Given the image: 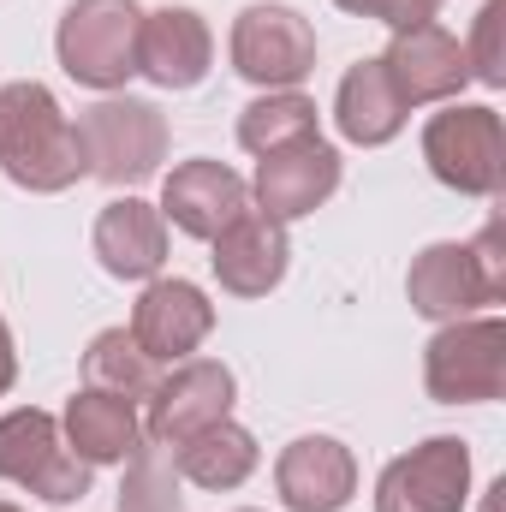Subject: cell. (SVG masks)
<instances>
[{
	"label": "cell",
	"mask_w": 506,
	"mask_h": 512,
	"mask_svg": "<svg viewBox=\"0 0 506 512\" xmlns=\"http://www.w3.org/2000/svg\"><path fill=\"white\" fill-rule=\"evenodd\" d=\"M0 173L36 197L72 191L90 167H84V143L78 126L66 120V108L54 102L48 84L18 78L0 84Z\"/></svg>",
	"instance_id": "obj_1"
},
{
	"label": "cell",
	"mask_w": 506,
	"mask_h": 512,
	"mask_svg": "<svg viewBox=\"0 0 506 512\" xmlns=\"http://www.w3.org/2000/svg\"><path fill=\"white\" fill-rule=\"evenodd\" d=\"M233 72L256 90H298L316 72V30L304 12L256 0L233 18Z\"/></svg>",
	"instance_id": "obj_8"
},
{
	"label": "cell",
	"mask_w": 506,
	"mask_h": 512,
	"mask_svg": "<svg viewBox=\"0 0 506 512\" xmlns=\"http://www.w3.org/2000/svg\"><path fill=\"white\" fill-rule=\"evenodd\" d=\"M215 60V36L203 24V12L191 6H161L143 12V36H137V72L161 90H197L209 78Z\"/></svg>",
	"instance_id": "obj_16"
},
{
	"label": "cell",
	"mask_w": 506,
	"mask_h": 512,
	"mask_svg": "<svg viewBox=\"0 0 506 512\" xmlns=\"http://www.w3.org/2000/svg\"><path fill=\"white\" fill-rule=\"evenodd\" d=\"M465 66L477 84L501 90L506 84V0H489L471 24V48H465Z\"/></svg>",
	"instance_id": "obj_25"
},
{
	"label": "cell",
	"mask_w": 506,
	"mask_h": 512,
	"mask_svg": "<svg viewBox=\"0 0 506 512\" xmlns=\"http://www.w3.org/2000/svg\"><path fill=\"white\" fill-rule=\"evenodd\" d=\"M120 512H185V501H179V465H173V453L161 441H143L126 459Z\"/></svg>",
	"instance_id": "obj_24"
},
{
	"label": "cell",
	"mask_w": 506,
	"mask_h": 512,
	"mask_svg": "<svg viewBox=\"0 0 506 512\" xmlns=\"http://www.w3.org/2000/svg\"><path fill=\"white\" fill-rule=\"evenodd\" d=\"M405 298L423 322H459L483 304L506 298V245L501 227L489 221L471 245H429L417 251L405 274Z\"/></svg>",
	"instance_id": "obj_2"
},
{
	"label": "cell",
	"mask_w": 506,
	"mask_h": 512,
	"mask_svg": "<svg viewBox=\"0 0 506 512\" xmlns=\"http://www.w3.org/2000/svg\"><path fill=\"white\" fill-rule=\"evenodd\" d=\"M423 387L441 405H489L506 393V322L501 316H459L423 352Z\"/></svg>",
	"instance_id": "obj_5"
},
{
	"label": "cell",
	"mask_w": 506,
	"mask_h": 512,
	"mask_svg": "<svg viewBox=\"0 0 506 512\" xmlns=\"http://www.w3.org/2000/svg\"><path fill=\"white\" fill-rule=\"evenodd\" d=\"M215 245V280H221V292H233V298H268L280 280H286V262H292V245H286V227L280 221H268L262 209H245L221 239H209Z\"/></svg>",
	"instance_id": "obj_17"
},
{
	"label": "cell",
	"mask_w": 506,
	"mask_h": 512,
	"mask_svg": "<svg viewBox=\"0 0 506 512\" xmlns=\"http://www.w3.org/2000/svg\"><path fill=\"white\" fill-rule=\"evenodd\" d=\"M233 399L239 382L221 358H185L173 364V376H161L149 393V417H143V441H161V447H179L185 435L233 417Z\"/></svg>",
	"instance_id": "obj_10"
},
{
	"label": "cell",
	"mask_w": 506,
	"mask_h": 512,
	"mask_svg": "<svg viewBox=\"0 0 506 512\" xmlns=\"http://www.w3.org/2000/svg\"><path fill=\"white\" fill-rule=\"evenodd\" d=\"M0 477L54 501V507H72V501L90 495V465L66 447L60 423L36 405L0 417Z\"/></svg>",
	"instance_id": "obj_7"
},
{
	"label": "cell",
	"mask_w": 506,
	"mask_h": 512,
	"mask_svg": "<svg viewBox=\"0 0 506 512\" xmlns=\"http://www.w3.org/2000/svg\"><path fill=\"white\" fill-rule=\"evenodd\" d=\"M18 382V352H12V328L0 322V393Z\"/></svg>",
	"instance_id": "obj_27"
},
{
	"label": "cell",
	"mask_w": 506,
	"mask_h": 512,
	"mask_svg": "<svg viewBox=\"0 0 506 512\" xmlns=\"http://www.w3.org/2000/svg\"><path fill=\"white\" fill-rule=\"evenodd\" d=\"M209 334H215V304L191 280H149L143 298L131 304V340L155 364H185Z\"/></svg>",
	"instance_id": "obj_13"
},
{
	"label": "cell",
	"mask_w": 506,
	"mask_h": 512,
	"mask_svg": "<svg viewBox=\"0 0 506 512\" xmlns=\"http://www.w3.org/2000/svg\"><path fill=\"white\" fill-rule=\"evenodd\" d=\"M274 489L286 512H340L358 495V459L334 435H298L274 459Z\"/></svg>",
	"instance_id": "obj_15"
},
{
	"label": "cell",
	"mask_w": 506,
	"mask_h": 512,
	"mask_svg": "<svg viewBox=\"0 0 506 512\" xmlns=\"http://www.w3.org/2000/svg\"><path fill=\"white\" fill-rule=\"evenodd\" d=\"M471 501V447L459 435H429L399 453L376 483V512H465Z\"/></svg>",
	"instance_id": "obj_9"
},
{
	"label": "cell",
	"mask_w": 506,
	"mask_h": 512,
	"mask_svg": "<svg viewBox=\"0 0 506 512\" xmlns=\"http://www.w3.org/2000/svg\"><path fill=\"white\" fill-rule=\"evenodd\" d=\"M239 512H256V507H239Z\"/></svg>",
	"instance_id": "obj_29"
},
{
	"label": "cell",
	"mask_w": 506,
	"mask_h": 512,
	"mask_svg": "<svg viewBox=\"0 0 506 512\" xmlns=\"http://www.w3.org/2000/svg\"><path fill=\"white\" fill-rule=\"evenodd\" d=\"M96 262L114 280H155L167 262V221L155 203L120 197L96 215Z\"/></svg>",
	"instance_id": "obj_18"
},
{
	"label": "cell",
	"mask_w": 506,
	"mask_h": 512,
	"mask_svg": "<svg viewBox=\"0 0 506 512\" xmlns=\"http://www.w3.org/2000/svg\"><path fill=\"white\" fill-rule=\"evenodd\" d=\"M161 382V364L131 340V328H102L84 352V387L96 393H114V399H149Z\"/></svg>",
	"instance_id": "obj_22"
},
{
	"label": "cell",
	"mask_w": 506,
	"mask_h": 512,
	"mask_svg": "<svg viewBox=\"0 0 506 512\" xmlns=\"http://www.w3.org/2000/svg\"><path fill=\"white\" fill-rule=\"evenodd\" d=\"M340 191V149L322 143V137H304V143H286L274 155H256V209L268 221H304L316 215L328 197Z\"/></svg>",
	"instance_id": "obj_11"
},
{
	"label": "cell",
	"mask_w": 506,
	"mask_h": 512,
	"mask_svg": "<svg viewBox=\"0 0 506 512\" xmlns=\"http://www.w3.org/2000/svg\"><path fill=\"white\" fill-rule=\"evenodd\" d=\"M137 36V0H72L54 30V54L66 78H78L84 90H126V78H137Z\"/></svg>",
	"instance_id": "obj_3"
},
{
	"label": "cell",
	"mask_w": 506,
	"mask_h": 512,
	"mask_svg": "<svg viewBox=\"0 0 506 512\" xmlns=\"http://www.w3.org/2000/svg\"><path fill=\"white\" fill-rule=\"evenodd\" d=\"M429 173L459 197H501L506 185V126L483 102H453L423 126Z\"/></svg>",
	"instance_id": "obj_4"
},
{
	"label": "cell",
	"mask_w": 506,
	"mask_h": 512,
	"mask_svg": "<svg viewBox=\"0 0 506 512\" xmlns=\"http://www.w3.org/2000/svg\"><path fill=\"white\" fill-rule=\"evenodd\" d=\"M0 512H18V507H12V501H0Z\"/></svg>",
	"instance_id": "obj_28"
},
{
	"label": "cell",
	"mask_w": 506,
	"mask_h": 512,
	"mask_svg": "<svg viewBox=\"0 0 506 512\" xmlns=\"http://www.w3.org/2000/svg\"><path fill=\"white\" fill-rule=\"evenodd\" d=\"M173 453V465H179V477L185 483H197V489H209V495H221V489H239L245 477L256 471V435L245 423H233V417H221V423H209V429H197V435H185L179 447H167Z\"/></svg>",
	"instance_id": "obj_21"
},
{
	"label": "cell",
	"mask_w": 506,
	"mask_h": 512,
	"mask_svg": "<svg viewBox=\"0 0 506 512\" xmlns=\"http://www.w3.org/2000/svg\"><path fill=\"white\" fill-rule=\"evenodd\" d=\"M60 435H66V447H72L90 471H96V465H126L131 453L143 447V417H137L131 399H114V393L84 387V393L66 399Z\"/></svg>",
	"instance_id": "obj_19"
},
{
	"label": "cell",
	"mask_w": 506,
	"mask_h": 512,
	"mask_svg": "<svg viewBox=\"0 0 506 512\" xmlns=\"http://www.w3.org/2000/svg\"><path fill=\"white\" fill-rule=\"evenodd\" d=\"M381 66H387V78H393V90H399L405 108H417V102H459V90L471 84V66H465L459 36H447L441 24L393 30Z\"/></svg>",
	"instance_id": "obj_14"
},
{
	"label": "cell",
	"mask_w": 506,
	"mask_h": 512,
	"mask_svg": "<svg viewBox=\"0 0 506 512\" xmlns=\"http://www.w3.org/2000/svg\"><path fill=\"white\" fill-rule=\"evenodd\" d=\"M405 102H399V90H393V78H387V66L381 60H358L346 78H340V96H334V126L346 143H358V149H381V143H393L399 131H405Z\"/></svg>",
	"instance_id": "obj_20"
},
{
	"label": "cell",
	"mask_w": 506,
	"mask_h": 512,
	"mask_svg": "<svg viewBox=\"0 0 506 512\" xmlns=\"http://www.w3.org/2000/svg\"><path fill=\"white\" fill-rule=\"evenodd\" d=\"M334 6L352 12V18H376L387 30H411V24H435L441 0H334Z\"/></svg>",
	"instance_id": "obj_26"
},
{
	"label": "cell",
	"mask_w": 506,
	"mask_h": 512,
	"mask_svg": "<svg viewBox=\"0 0 506 512\" xmlns=\"http://www.w3.org/2000/svg\"><path fill=\"white\" fill-rule=\"evenodd\" d=\"M251 209V185L227 161H179L161 179V221H173L185 239H221Z\"/></svg>",
	"instance_id": "obj_12"
},
{
	"label": "cell",
	"mask_w": 506,
	"mask_h": 512,
	"mask_svg": "<svg viewBox=\"0 0 506 512\" xmlns=\"http://www.w3.org/2000/svg\"><path fill=\"white\" fill-rule=\"evenodd\" d=\"M304 137H322V131H316V102L298 90H268L239 114V143L251 155H274V149L304 143Z\"/></svg>",
	"instance_id": "obj_23"
},
{
	"label": "cell",
	"mask_w": 506,
	"mask_h": 512,
	"mask_svg": "<svg viewBox=\"0 0 506 512\" xmlns=\"http://www.w3.org/2000/svg\"><path fill=\"white\" fill-rule=\"evenodd\" d=\"M78 143H84V167L102 185H143L167 161V120L155 102L108 96V102L84 108Z\"/></svg>",
	"instance_id": "obj_6"
}]
</instances>
